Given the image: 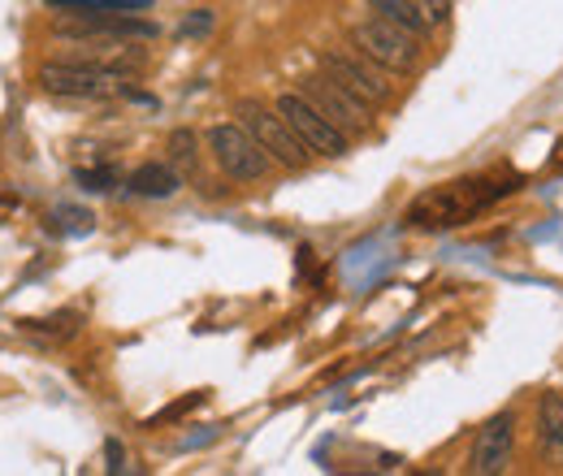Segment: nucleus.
<instances>
[{"instance_id":"11","label":"nucleus","mask_w":563,"mask_h":476,"mask_svg":"<svg viewBox=\"0 0 563 476\" xmlns=\"http://www.w3.org/2000/svg\"><path fill=\"white\" fill-rule=\"evenodd\" d=\"M178 174L169 169V165H140L131 178H126V191L131 196H140V200H169V196H178Z\"/></svg>"},{"instance_id":"12","label":"nucleus","mask_w":563,"mask_h":476,"mask_svg":"<svg viewBox=\"0 0 563 476\" xmlns=\"http://www.w3.org/2000/svg\"><path fill=\"white\" fill-rule=\"evenodd\" d=\"M152 0H48V13L78 18V13H147Z\"/></svg>"},{"instance_id":"13","label":"nucleus","mask_w":563,"mask_h":476,"mask_svg":"<svg viewBox=\"0 0 563 476\" xmlns=\"http://www.w3.org/2000/svg\"><path fill=\"white\" fill-rule=\"evenodd\" d=\"M538 442L547 451H563V395L555 390L538 399Z\"/></svg>"},{"instance_id":"7","label":"nucleus","mask_w":563,"mask_h":476,"mask_svg":"<svg viewBox=\"0 0 563 476\" xmlns=\"http://www.w3.org/2000/svg\"><path fill=\"white\" fill-rule=\"evenodd\" d=\"M278 113L286 118V126L295 131V135L308 143V152H317V156H330V160H339V156H347V139L343 135L303 91H282L278 100Z\"/></svg>"},{"instance_id":"8","label":"nucleus","mask_w":563,"mask_h":476,"mask_svg":"<svg viewBox=\"0 0 563 476\" xmlns=\"http://www.w3.org/2000/svg\"><path fill=\"white\" fill-rule=\"evenodd\" d=\"M299 91L343 131V135H368V126H373V104H364L360 96H352L343 82H334L330 74H312V78H303L299 82Z\"/></svg>"},{"instance_id":"4","label":"nucleus","mask_w":563,"mask_h":476,"mask_svg":"<svg viewBox=\"0 0 563 476\" xmlns=\"http://www.w3.org/2000/svg\"><path fill=\"white\" fill-rule=\"evenodd\" d=\"M352 48L360 57H368L373 66L386 74H412L421 66V35H412L408 26L390 22V18H364L352 26Z\"/></svg>"},{"instance_id":"9","label":"nucleus","mask_w":563,"mask_h":476,"mask_svg":"<svg viewBox=\"0 0 563 476\" xmlns=\"http://www.w3.org/2000/svg\"><path fill=\"white\" fill-rule=\"evenodd\" d=\"M321 74H330L334 82H343L352 96H360V100H364V104H373V109H377V104H386V100L395 96V87L386 82V69L373 66V62H368V57H360V53H355V57L325 53V57H321Z\"/></svg>"},{"instance_id":"15","label":"nucleus","mask_w":563,"mask_h":476,"mask_svg":"<svg viewBox=\"0 0 563 476\" xmlns=\"http://www.w3.org/2000/svg\"><path fill=\"white\" fill-rule=\"evenodd\" d=\"M74 182H78L82 191H96V196H100V191H109V187L118 182V174H113V169H78Z\"/></svg>"},{"instance_id":"10","label":"nucleus","mask_w":563,"mask_h":476,"mask_svg":"<svg viewBox=\"0 0 563 476\" xmlns=\"http://www.w3.org/2000/svg\"><path fill=\"white\" fill-rule=\"evenodd\" d=\"M511 451H516V416H511V411H498V416H490V420L477 429V442H473V460H468V468H473V476L507 473Z\"/></svg>"},{"instance_id":"6","label":"nucleus","mask_w":563,"mask_h":476,"mask_svg":"<svg viewBox=\"0 0 563 476\" xmlns=\"http://www.w3.org/2000/svg\"><path fill=\"white\" fill-rule=\"evenodd\" d=\"M234 118L256 135V143H261L278 165H286V169H303V165H308L312 152H308L303 139L286 126L278 104L269 109V104H261V100H239V104H234Z\"/></svg>"},{"instance_id":"18","label":"nucleus","mask_w":563,"mask_h":476,"mask_svg":"<svg viewBox=\"0 0 563 476\" xmlns=\"http://www.w3.org/2000/svg\"><path fill=\"white\" fill-rule=\"evenodd\" d=\"M104 455H109V473H122V446H118V442H109V446H104Z\"/></svg>"},{"instance_id":"14","label":"nucleus","mask_w":563,"mask_h":476,"mask_svg":"<svg viewBox=\"0 0 563 476\" xmlns=\"http://www.w3.org/2000/svg\"><path fill=\"white\" fill-rule=\"evenodd\" d=\"M169 160L174 165H187V169L196 165V135L191 131H174L169 135Z\"/></svg>"},{"instance_id":"16","label":"nucleus","mask_w":563,"mask_h":476,"mask_svg":"<svg viewBox=\"0 0 563 476\" xmlns=\"http://www.w3.org/2000/svg\"><path fill=\"white\" fill-rule=\"evenodd\" d=\"M57 212H62V217L70 221V225H66L70 234H87V230H91V221H96L91 212H78V208H57Z\"/></svg>"},{"instance_id":"3","label":"nucleus","mask_w":563,"mask_h":476,"mask_svg":"<svg viewBox=\"0 0 563 476\" xmlns=\"http://www.w3.org/2000/svg\"><path fill=\"white\" fill-rule=\"evenodd\" d=\"M53 31L78 48H126L161 35L156 22H147L143 13H78V18H57Z\"/></svg>"},{"instance_id":"5","label":"nucleus","mask_w":563,"mask_h":476,"mask_svg":"<svg viewBox=\"0 0 563 476\" xmlns=\"http://www.w3.org/2000/svg\"><path fill=\"white\" fill-rule=\"evenodd\" d=\"M209 147H212V160L225 178L234 182H261L274 165V156L256 143V135L243 126V122H217L209 131Z\"/></svg>"},{"instance_id":"17","label":"nucleus","mask_w":563,"mask_h":476,"mask_svg":"<svg viewBox=\"0 0 563 476\" xmlns=\"http://www.w3.org/2000/svg\"><path fill=\"white\" fill-rule=\"evenodd\" d=\"M209 9H200V18H191V22H183V35H205L209 31Z\"/></svg>"},{"instance_id":"1","label":"nucleus","mask_w":563,"mask_h":476,"mask_svg":"<svg viewBox=\"0 0 563 476\" xmlns=\"http://www.w3.org/2000/svg\"><path fill=\"white\" fill-rule=\"evenodd\" d=\"M516 187H520V178H455V182H442V187L417 196L404 221L412 230H455V225H468L473 217H482L503 196H511Z\"/></svg>"},{"instance_id":"2","label":"nucleus","mask_w":563,"mask_h":476,"mask_svg":"<svg viewBox=\"0 0 563 476\" xmlns=\"http://www.w3.org/2000/svg\"><path fill=\"white\" fill-rule=\"evenodd\" d=\"M40 87L62 100H113L131 91V69L104 62H48L40 69Z\"/></svg>"}]
</instances>
